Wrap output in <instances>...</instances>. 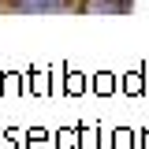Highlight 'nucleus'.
<instances>
[{
    "label": "nucleus",
    "instance_id": "obj_1",
    "mask_svg": "<svg viewBox=\"0 0 149 149\" xmlns=\"http://www.w3.org/2000/svg\"><path fill=\"white\" fill-rule=\"evenodd\" d=\"M19 11H60L63 0H11Z\"/></svg>",
    "mask_w": 149,
    "mask_h": 149
}]
</instances>
